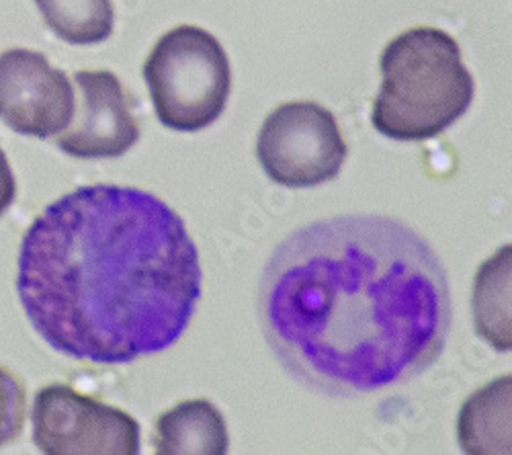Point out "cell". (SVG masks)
Returning a JSON list of instances; mask_svg holds the SVG:
<instances>
[{"instance_id": "obj_1", "label": "cell", "mask_w": 512, "mask_h": 455, "mask_svg": "<svg viewBox=\"0 0 512 455\" xmlns=\"http://www.w3.org/2000/svg\"><path fill=\"white\" fill-rule=\"evenodd\" d=\"M256 304L283 369L330 398L418 378L451 330L441 259L386 216H338L291 232L263 269Z\"/></svg>"}, {"instance_id": "obj_2", "label": "cell", "mask_w": 512, "mask_h": 455, "mask_svg": "<svg viewBox=\"0 0 512 455\" xmlns=\"http://www.w3.org/2000/svg\"><path fill=\"white\" fill-rule=\"evenodd\" d=\"M181 216L119 185L78 187L27 228L17 294L35 333L78 361L123 365L173 347L201 298Z\"/></svg>"}, {"instance_id": "obj_3", "label": "cell", "mask_w": 512, "mask_h": 455, "mask_svg": "<svg viewBox=\"0 0 512 455\" xmlns=\"http://www.w3.org/2000/svg\"><path fill=\"white\" fill-rule=\"evenodd\" d=\"M381 87L371 107L373 128L398 142H422L447 132L474 101V76L457 41L437 27H412L379 58Z\"/></svg>"}, {"instance_id": "obj_4", "label": "cell", "mask_w": 512, "mask_h": 455, "mask_svg": "<svg viewBox=\"0 0 512 455\" xmlns=\"http://www.w3.org/2000/svg\"><path fill=\"white\" fill-rule=\"evenodd\" d=\"M144 80L162 126L195 134L224 113L232 68L224 46L209 31L179 25L156 41L144 64Z\"/></svg>"}, {"instance_id": "obj_5", "label": "cell", "mask_w": 512, "mask_h": 455, "mask_svg": "<svg viewBox=\"0 0 512 455\" xmlns=\"http://www.w3.org/2000/svg\"><path fill=\"white\" fill-rule=\"evenodd\" d=\"M349 146L336 117L314 101L271 111L256 138V158L267 177L291 189L318 187L338 177Z\"/></svg>"}, {"instance_id": "obj_6", "label": "cell", "mask_w": 512, "mask_h": 455, "mask_svg": "<svg viewBox=\"0 0 512 455\" xmlns=\"http://www.w3.org/2000/svg\"><path fill=\"white\" fill-rule=\"evenodd\" d=\"M31 423L33 443L48 455L140 453V425L132 415L66 384L35 394Z\"/></svg>"}, {"instance_id": "obj_7", "label": "cell", "mask_w": 512, "mask_h": 455, "mask_svg": "<svg viewBox=\"0 0 512 455\" xmlns=\"http://www.w3.org/2000/svg\"><path fill=\"white\" fill-rule=\"evenodd\" d=\"M74 115V89L48 58L25 48L0 54V119L21 136L48 140Z\"/></svg>"}, {"instance_id": "obj_8", "label": "cell", "mask_w": 512, "mask_h": 455, "mask_svg": "<svg viewBox=\"0 0 512 455\" xmlns=\"http://www.w3.org/2000/svg\"><path fill=\"white\" fill-rule=\"evenodd\" d=\"M78 109L56 144L80 160L117 158L140 140V126L121 80L109 70H80L74 74Z\"/></svg>"}, {"instance_id": "obj_9", "label": "cell", "mask_w": 512, "mask_h": 455, "mask_svg": "<svg viewBox=\"0 0 512 455\" xmlns=\"http://www.w3.org/2000/svg\"><path fill=\"white\" fill-rule=\"evenodd\" d=\"M228 447L226 421L209 400H185L156 421L158 455H226Z\"/></svg>"}, {"instance_id": "obj_10", "label": "cell", "mask_w": 512, "mask_h": 455, "mask_svg": "<svg viewBox=\"0 0 512 455\" xmlns=\"http://www.w3.org/2000/svg\"><path fill=\"white\" fill-rule=\"evenodd\" d=\"M457 429L465 453H510V376L494 380L467 398Z\"/></svg>"}, {"instance_id": "obj_11", "label": "cell", "mask_w": 512, "mask_h": 455, "mask_svg": "<svg viewBox=\"0 0 512 455\" xmlns=\"http://www.w3.org/2000/svg\"><path fill=\"white\" fill-rule=\"evenodd\" d=\"M510 246L480 265L474 279L472 310L478 335L496 351H510Z\"/></svg>"}, {"instance_id": "obj_12", "label": "cell", "mask_w": 512, "mask_h": 455, "mask_svg": "<svg viewBox=\"0 0 512 455\" xmlns=\"http://www.w3.org/2000/svg\"><path fill=\"white\" fill-rule=\"evenodd\" d=\"M44 23L72 46H95L113 33L111 0H33Z\"/></svg>"}, {"instance_id": "obj_13", "label": "cell", "mask_w": 512, "mask_h": 455, "mask_svg": "<svg viewBox=\"0 0 512 455\" xmlns=\"http://www.w3.org/2000/svg\"><path fill=\"white\" fill-rule=\"evenodd\" d=\"M25 386L7 367H0V447L21 435L25 423Z\"/></svg>"}, {"instance_id": "obj_14", "label": "cell", "mask_w": 512, "mask_h": 455, "mask_svg": "<svg viewBox=\"0 0 512 455\" xmlns=\"http://www.w3.org/2000/svg\"><path fill=\"white\" fill-rule=\"evenodd\" d=\"M15 197H17V181L11 171V164L5 150L0 148V218H3L15 203Z\"/></svg>"}]
</instances>
